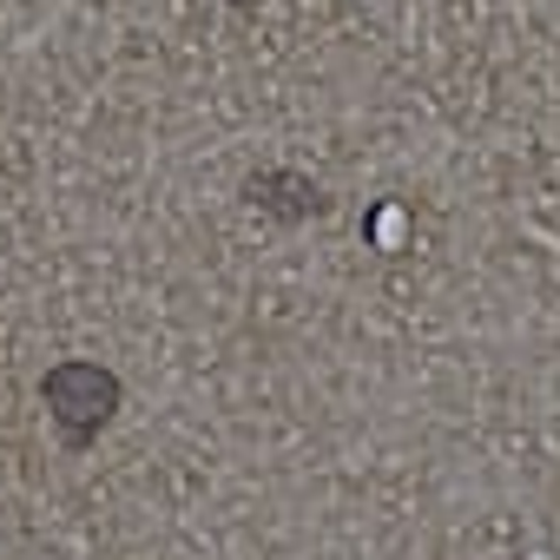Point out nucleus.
<instances>
[{
  "label": "nucleus",
  "mask_w": 560,
  "mask_h": 560,
  "mask_svg": "<svg viewBox=\"0 0 560 560\" xmlns=\"http://www.w3.org/2000/svg\"><path fill=\"white\" fill-rule=\"evenodd\" d=\"M119 376L113 370H100V363H60V370H47V383H40V402H47V416H54V429L67 435V448H86L113 416H119Z\"/></svg>",
  "instance_id": "nucleus-1"
},
{
  "label": "nucleus",
  "mask_w": 560,
  "mask_h": 560,
  "mask_svg": "<svg viewBox=\"0 0 560 560\" xmlns=\"http://www.w3.org/2000/svg\"><path fill=\"white\" fill-rule=\"evenodd\" d=\"M244 198L264 205L270 218H284V224H304V218L324 211V191H317L304 172H257V178L244 185Z\"/></svg>",
  "instance_id": "nucleus-2"
},
{
  "label": "nucleus",
  "mask_w": 560,
  "mask_h": 560,
  "mask_svg": "<svg viewBox=\"0 0 560 560\" xmlns=\"http://www.w3.org/2000/svg\"><path fill=\"white\" fill-rule=\"evenodd\" d=\"M224 8H257V0H224Z\"/></svg>",
  "instance_id": "nucleus-3"
}]
</instances>
